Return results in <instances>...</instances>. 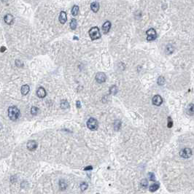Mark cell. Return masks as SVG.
<instances>
[{
  "instance_id": "cb8c5ba5",
  "label": "cell",
  "mask_w": 194,
  "mask_h": 194,
  "mask_svg": "<svg viewBox=\"0 0 194 194\" xmlns=\"http://www.w3.org/2000/svg\"><path fill=\"white\" fill-rule=\"evenodd\" d=\"M31 114L34 115H36L37 112H38V108L36 107H32L31 109Z\"/></svg>"
},
{
  "instance_id": "7a4b0ae2",
  "label": "cell",
  "mask_w": 194,
  "mask_h": 194,
  "mask_svg": "<svg viewBox=\"0 0 194 194\" xmlns=\"http://www.w3.org/2000/svg\"><path fill=\"white\" fill-rule=\"evenodd\" d=\"M89 35H90V37L92 40H96L97 39L100 38L101 36V34H100V31H99V29L96 26H94V27H92L89 31Z\"/></svg>"
},
{
  "instance_id": "4dcf8cb0",
  "label": "cell",
  "mask_w": 194,
  "mask_h": 194,
  "mask_svg": "<svg viewBox=\"0 0 194 194\" xmlns=\"http://www.w3.org/2000/svg\"><path fill=\"white\" fill-rule=\"evenodd\" d=\"M5 50H6V48H5V47H2V48H1V51H2V52L3 53V52H4Z\"/></svg>"
},
{
  "instance_id": "3957f363",
  "label": "cell",
  "mask_w": 194,
  "mask_h": 194,
  "mask_svg": "<svg viewBox=\"0 0 194 194\" xmlns=\"http://www.w3.org/2000/svg\"><path fill=\"white\" fill-rule=\"evenodd\" d=\"M87 126L89 129L91 130H93V131H95L98 129V121L95 119V118H91L88 119V122H87Z\"/></svg>"
},
{
  "instance_id": "4316f807",
  "label": "cell",
  "mask_w": 194,
  "mask_h": 194,
  "mask_svg": "<svg viewBox=\"0 0 194 194\" xmlns=\"http://www.w3.org/2000/svg\"><path fill=\"white\" fill-rule=\"evenodd\" d=\"M148 176H149V179H150V180H151V181H155V180H156V177H155L154 174L152 173V172H150V173L148 174Z\"/></svg>"
},
{
  "instance_id": "f546056e",
  "label": "cell",
  "mask_w": 194,
  "mask_h": 194,
  "mask_svg": "<svg viewBox=\"0 0 194 194\" xmlns=\"http://www.w3.org/2000/svg\"><path fill=\"white\" fill-rule=\"evenodd\" d=\"M92 169H93V167L91 166H89L85 168V171H89V170H92Z\"/></svg>"
},
{
  "instance_id": "603a6c76",
  "label": "cell",
  "mask_w": 194,
  "mask_h": 194,
  "mask_svg": "<svg viewBox=\"0 0 194 194\" xmlns=\"http://www.w3.org/2000/svg\"><path fill=\"white\" fill-rule=\"evenodd\" d=\"M164 83H165V79H164V77H162V76L159 77H158V84L159 86H163V85H164Z\"/></svg>"
},
{
  "instance_id": "5bb4252c",
  "label": "cell",
  "mask_w": 194,
  "mask_h": 194,
  "mask_svg": "<svg viewBox=\"0 0 194 194\" xmlns=\"http://www.w3.org/2000/svg\"><path fill=\"white\" fill-rule=\"evenodd\" d=\"M91 10L94 12V13H97L99 10V4L97 3V2H93L91 5Z\"/></svg>"
},
{
  "instance_id": "ba28073f",
  "label": "cell",
  "mask_w": 194,
  "mask_h": 194,
  "mask_svg": "<svg viewBox=\"0 0 194 194\" xmlns=\"http://www.w3.org/2000/svg\"><path fill=\"white\" fill-rule=\"evenodd\" d=\"M26 147H27L28 150H29L31 151H33V150H34L36 149V147H37V143L35 141L31 140V141H29L27 143Z\"/></svg>"
},
{
  "instance_id": "e0dca14e",
  "label": "cell",
  "mask_w": 194,
  "mask_h": 194,
  "mask_svg": "<svg viewBox=\"0 0 194 194\" xmlns=\"http://www.w3.org/2000/svg\"><path fill=\"white\" fill-rule=\"evenodd\" d=\"M79 13V7L77 6V5H74L73 7H72V14L73 16H76Z\"/></svg>"
},
{
  "instance_id": "6da1fadb",
  "label": "cell",
  "mask_w": 194,
  "mask_h": 194,
  "mask_svg": "<svg viewBox=\"0 0 194 194\" xmlns=\"http://www.w3.org/2000/svg\"><path fill=\"white\" fill-rule=\"evenodd\" d=\"M8 116L9 118L15 121L20 117V111L15 106H12L8 108Z\"/></svg>"
},
{
  "instance_id": "8992f818",
  "label": "cell",
  "mask_w": 194,
  "mask_h": 194,
  "mask_svg": "<svg viewBox=\"0 0 194 194\" xmlns=\"http://www.w3.org/2000/svg\"><path fill=\"white\" fill-rule=\"evenodd\" d=\"M106 74L103 72H99L96 74V80L99 83H104L106 81Z\"/></svg>"
},
{
  "instance_id": "52a82bcc",
  "label": "cell",
  "mask_w": 194,
  "mask_h": 194,
  "mask_svg": "<svg viewBox=\"0 0 194 194\" xmlns=\"http://www.w3.org/2000/svg\"><path fill=\"white\" fill-rule=\"evenodd\" d=\"M163 102V99L161 96L159 95H156L154 96L152 98V104L156 106H160Z\"/></svg>"
},
{
  "instance_id": "5b68a950",
  "label": "cell",
  "mask_w": 194,
  "mask_h": 194,
  "mask_svg": "<svg viewBox=\"0 0 194 194\" xmlns=\"http://www.w3.org/2000/svg\"><path fill=\"white\" fill-rule=\"evenodd\" d=\"M180 156L183 158H189L192 156V150L190 148H184L180 152Z\"/></svg>"
},
{
  "instance_id": "9c48e42d",
  "label": "cell",
  "mask_w": 194,
  "mask_h": 194,
  "mask_svg": "<svg viewBox=\"0 0 194 194\" xmlns=\"http://www.w3.org/2000/svg\"><path fill=\"white\" fill-rule=\"evenodd\" d=\"M46 94H47L46 93V91H45V88H43V87H40V88L37 89V91H36V95H37L38 97H40V98H44V97H45L46 96Z\"/></svg>"
},
{
  "instance_id": "d4e9b609",
  "label": "cell",
  "mask_w": 194,
  "mask_h": 194,
  "mask_svg": "<svg viewBox=\"0 0 194 194\" xmlns=\"http://www.w3.org/2000/svg\"><path fill=\"white\" fill-rule=\"evenodd\" d=\"M80 188H81V190H82L83 191L86 190L88 188V184L86 183V182H82V183L80 184Z\"/></svg>"
},
{
  "instance_id": "1f68e13d",
  "label": "cell",
  "mask_w": 194,
  "mask_h": 194,
  "mask_svg": "<svg viewBox=\"0 0 194 194\" xmlns=\"http://www.w3.org/2000/svg\"><path fill=\"white\" fill-rule=\"evenodd\" d=\"M2 1H3L4 2H7V0H2Z\"/></svg>"
},
{
  "instance_id": "83f0119b",
  "label": "cell",
  "mask_w": 194,
  "mask_h": 194,
  "mask_svg": "<svg viewBox=\"0 0 194 194\" xmlns=\"http://www.w3.org/2000/svg\"><path fill=\"white\" fill-rule=\"evenodd\" d=\"M172 126H173V121H172V118L170 117H169L168 118V125H167V126H168V128H172Z\"/></svg>"
},
{
  "instance_id": "44dd1931",
  "label": "cell",
  "mask_w": 194,
  "mask_h": 194,
  "mask_svg": "<svg viewBox=\"0 0 194 194\" xmlns=\"http://www.w3.org/2000/svg\"><path fill=\"white\" fill-rule=\"evenodd\" d=\"M70 27H71V29H73V30L76 29V27H77V21H76L74 18L72 19L71 23H70Z\"/></svg>"
},
{
  "instance_id": "d6986e66",
  "label": "cell",
  "mask_w": 194,
  "mask_h": 194,
  "mask_svg": "<svg viewBox=\"0 0 194 194\" xmlns=\"http://www.w3.org/2000/svg\"><path fill=\"white\" fill-rule=\"evenodd\" d=\"M109 93L112 95H115L118 93V88L117 86H112L110 88H109Z\"/></svg>"
},
{
  "instance_id": "484cf974",
  "label": "cell",
  "mask_w": 194,
  "mask_h": 194,
  "mask_svg": "<svg viewBox=\"0 0 194 194\" xmlns=\"http://www.w3.org/2000/svg\"><path fill=\"white\" fill-rule=\"evenodd\" d=\"M148 185V182H147V180L146 179H143L142 181H141V185L143 187H146Z\"/></svg>"
},
{
  "instance_id": "277c9868",
  "label": "cell",
  "mask_w": 194,
  "mask_h": 194,
  "mask_svg": "<svg viewBox=\"0 0 194 194\" xmlns=\"http://www.w3.org/2000/svg\"><path fill=\"white\" fill-rule=\"evenodd\" d=\"M147 34V40L148 41H152L154 40H156L157 37V34L156 31L154 29H150L149 30L147 31L146 32Z\"/></svg>"
},
{
  "instance_id": "7c38bea8",
  "label": "cell",
  "mask_w": 194,
  "mask_h": 194,
  "mask_svg": "<svg viewBox=\"0 0 194 194\" xmlns=\"http://www.w3.org/2000/svg\"><path fill=\"white\" fill-rule=\"evenodd\" d=\"M67 18H66V13L64 11H61L59 15V21L61 22V23L64 24L66 22Z\"/></svg>"
},
{
  "instance_id": "4fadbf2b",
  "label": "cell",
  "mask_w": 194,
  "mask_h": 194,
  "mask_svg": "<svg viewBox=\"0 0 194 194\" xmlns=\"http://www.w3.org/2000/svg\"><path fill=\"white\" fill-rule=\"evenodd\" d=\"M29 90H30V88H29V86H28V85H23L22 87H21V93H22V95H26L29 92Z\"/></svg>"
},
{
  "instance_id": "ac0fdd59",
  "label": "cell",
  "mask_w": 194,
  "mask_h": 194,
  "mask_svg": "<svg viewBox=\"0 0 194 194\" xmlns=\"http://www.w3.org/2000/svg\"><path fill=\"white\" fill-rule=\"evenodd\" d=\"M158 188H159V184L154 183L153 185H152L150 187V192H155V191H156Z\"/></svg>"
},
{
  "instance_id": "7402d4cb",
  "label": "cell",
  "mask_w": 194,
  "mask_h": 194,
  "mask_svg": "<svg viewBox=\"0 0 194 194\" xmlns=\"http://www.w3.org/2000/svg\"><path fill=\"white\" fill-rule=\"evenodd\" d=\"M166 53H167V54H170V53H172L174 51V48H173V46L171 45H168L166 46Z\"/></svg>"
},
{
  "instance_id": "f1b7e54d",
  "label": "cell",
  "mask_w": 194,
  "mask_h": 194,
  "mask_svg": "<svg viewBox=\"0 0 194 194\" xmlns=\"http://www.w3.org/2000/svg\"><path fill=\"white\" fill-rule=\"evenodd\" d=\"M76 104H77V108H80V107H81V104H80V101H77Z\"/></svg>"
},
{
  "instance_id": "30bf717a",
  "label": "cell",
  "mask_w": 194,
  "mask_h": 194,
  "mask_svg": "<svg viewBox=\"0 0 194 194\" xmlns=\"http://www.w3.org/2000/svg\"><path fill=\"white\" fill-rule=\"evenodd\" d=\"M4 21L5 22L8 24V25H11L13 23V21H14V18L13 16L11 15V14H7L5 18H4Z\"/></svg>"
},
{
  "instance_id": "8fae6325",
  "label": "cell",
  "mask_w": 194,
  "mask_h": 194,
  "mask_svg": "<svg viewBox=\"0 0 194 194\" xmlns=\"http://www.w3.org/2000/svg\"><path fill=\"white\" fill-rule=\"evenodd\" d=\"M111 28V23L109 21H106L102 26V31L104 34H107Z\"/></svg>"
},
{
  "instance_id": "2e32d148",
  "label": "cell",
  "mask_w": 194,
  "mask_h": 194,
  "mask_svg": "<svg viewBox=\"0 0 194 194\" xmlns=\"http://www.w3.org/2000/svg\"><path fill=\"white\" fill-rule=\"evenodd\" d=\"M61 107L64 109H68L69 107V104L66 100H62L61 101Z\"/></svg>"
},
{
  "instance_id": "9a60e30c",
  "label": "cell",
  "mask_w": 194,
  "mask_h": 194,
  "mask_svg": "<svg viewBox=\"0 0 194 194\" xmlns=\"http://www.w3.org/2000/svg\"><path fill=\"white\" fill-rule=\"evenodd\" d=\"M187 113L190 115H192L194 114V104H190L187 108Z\"/></svg>"
},
{
  "instance_id": "ffe728a7",
  "label": "cell",
  "mask_w": 194,
  "mask_h": 194,
  "mask_svg": "<svg viewBox=\"0 0 194 194\" xmlns=\"http://www.w3.org/2000/svg\"><path fill=\"white\" fill-rule=\"evenodd\" d=\"M59 187L61 190H65L67 187V184L66 182H65V181L64 180H60V182H59Z\"/></svg>"
}]
</instances>
